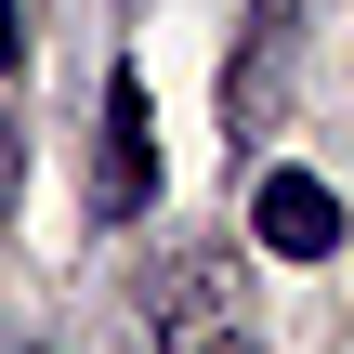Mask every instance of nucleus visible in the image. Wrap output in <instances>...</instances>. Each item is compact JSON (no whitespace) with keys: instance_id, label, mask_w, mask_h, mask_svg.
Segmentation results:
<instances>
[{"instance_id":"1","label":"nucleus","mask_w":354,"mask_h":354,"mask_svg":"<svg viewBox=\"0 0 354 354\" xmlns=\"http://www.w3.org/2000/svg\"><path fill=\"white\" fill-rule=\"evenodd\" d=\"M145 328H158V354H263V328H250V302H236V263H223V250L158 263V276H145Z\"/></svg>"},{"instance_id":"2","label":"nucleus","mask_w":354,"mask_h":354,"mask_svg":"<svg viewBox=\"0 0 354 354\" xmlns=\"http://www.w3.org/2000/svg\"><path fill=\"white\" fill-rule=\"evenodd\" d=\"M92 210H105V223H145V210H158V105H145V66H105V145H92Z\"/></svg>"},{"instance_id":"3","label":"nucleus","mask_w":354,"mask_h":354,"mask_svg":"<svg viewBox=\"0 0 354 354\" xmlns=\"http://www.w3.org/2000/svg\"><path fill=\"white\" fill-rule=\"evenodd\" d=\"M250 236H263L276 263H328V250H342V197H328L315 171H289V158H276V171L250 158Z\"/></svg>"},{"instance_id":"4","label":"nucleus","mask_w":354,"mask_h":354,"mask_svg":"<svg viewBox=\"0 0 354 354\" xmlns=\"http://www.w3.org/2000/svg\"><path fill=\"white\" fill-rule=\"evenodd\" d=\"M289 53H302V0H250V39H236V79H223V131L263 158V118L289 92Z\"/></svg>"},{"instance_id":"5","label":"nucleus","mask_w":354,"mask_h":354,"mask_svg":"<svg viewBox=\"0 0 354 354\" xmlns=\"http://www.w3.org/2000/svg\"><path fill=\"white\" fill-rule=\"evenodd\" d=\"M13 210H26V118L0 105V223H13Z\"/></svg>"},{"instance_id":"6","label":"nucleus","mask_w":354,"mask_h":354,"mask_svg":"<svg viewBox=\"0 0 354 354\" xmlns=\"http://www.w3.org/2000/svg\"><path fill=\"white\" fill-rule=\"evenodd\" d=\"M13 53H26V0H0V66H13Z\"/></svg>"}]
</instances>
